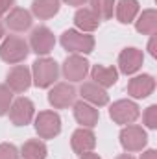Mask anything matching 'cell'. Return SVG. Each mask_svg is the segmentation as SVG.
I'll return each instance as SVG.
<instances>
[{"mask_svg":"<svg viewBox=\"0 0 157 159\" xmlns=\"http://www.w3.org/2000/svg\"><path fill=\"white\" fill-rule=\"evenodd\" d=\"M59 78V65L52 57H37L32 65V83L37 89H48Z\"/></svg>","mask_w":157,"mask_h":159,"instance_id":"obj_1","label":"cell"},{"mask_svg":"<svg viewBox=\"0 0 157 159\" xmlns=\"http://www.w3.org/2000/svg\"><path fill=\"white\" fill-rule=\"evenodd\" d=\"M30 54L28 41L20 35H6L0 43V59L9 63V65H19L22 63Z\"/></svg>","mask_w":157,"mask_h":159,"instance_id":"obj_2","label":"cell"},{"mask_svg":"<svg viewBox=\"0 0 157 159\" xmlns=\"http://www.w3.org/2000/svg\"><path fill=\"white\" fill-rule=\"evenodd\" d=\"M59 43L70 54H79V56L83 54V56H87V54H91L94 50V37L91 34L79 32L76 28L65 30L61 34V37H59Z\"/></svg>","mask_w":157,"mask_h":159,"instance_id":"obj_3","label":"cell"},{"mask_svg":"<svg viewBox=\"0 0 157 159\" xmlns=\"http://www.w3.org/2000/svg\"><path fill=\"white\" fill-rule=\"evenodd\" d=\"M120 146L131 154V152H142L144 146L148 144V133L142 126L137 124H128L120 129Z\"/></svg>","mask_w":157,"mask_h":159,"instance_id":"obj_4","label":"cell"},{"mask_svg":"<svg viewBox=\"0 0 157 159\" xmlns=\"http://www.w3.org/2000/svg\"><path fill=\"white\" fill-rule=\"evenodd\" d=\"M109 117L115 124L120 126H128V124H133L135 120L141 117V107L137 106V102L133 100H128V98H122L111 104L109 107Z\"/></svg>","mask_w":157,"mask_h":159,"instance_id":"obj_5","label":"cell"},{"mask_svg":"<svg viewBox=\"0 0 157 159\" xmlns=\"http://www.w3.org/2000/svg\"><path fill=\"white\" fill-rule=\"evenodd\" d=\"M28 46H30V52L37 56H48L56 46V35L48 26H37L30 34Z\"/></svg>","mask_w":157,"mask_h":159,"instance_id":"obj_6","label":"cell"},{"mask_svg":"<svg viewBox=\"0 0 157 159\" xmlns=\"http://www.w3.org/2000/svg\"><path fill=\"white\" fill-rule=\"evenodd\" d=\"M35 131L39 135V139H54L61 133V117L56 111H39V115L35 117Z\"/></svg>","mask_w":157,"mask_h":159,"instance_id":"obj_7","label":"cell"},{"mask_svg":"<svg viewBox=\"0 0 157 159\" xmlns=\"http://www.w3.org/2000/svg\"><path fill=\"white\" fill-rule=\"evenodd\" d=\"M76 96H78V91L72 83H69V81L56 83V85H52V89L48 93V104L54 109H67L76 102Z\"/></svg>","mask_w":157,"mask_h":159,"instance_id":"obj_8","label":"cell"},{"mask_svg":"<svg viewBox=\"0 0 157 159\" xmlns=\"http://www.w3.org/2000/svg\"><path fill=\"white\" fill-rule=\"evenodd\" d=\"M9 120L13 126H28L34 117H35V106L30 98L26 96H19L11 102V107H9Z\"/></svg>","mask_w":157,"mask_h":159,"instance_id":"obj_9","label":"cell"},{"mask_svg":"<svg viewBox=\"0 0 157 159\" xmlns=\"http://www.w3.org/2000/svg\"><path fill=\"white\" fill-rule=\"evenodd\" d=\"M89 65H91V63H89L83 56H79V54H70V56H67V59L63 61L61 72H63L65 80H69L70 83L83 81L85 76L89 74V69H91Z\"/></svg>","mask_w":157,"mask_h":159,"instance_id":"obj_10","label":"cell"},{"mask_svg":"<svg viewBox=\"0 0 157 159\" xmlns=\"http://www.w3.org/2000/svg\"><path fill=\"white\" fill-rule=\"evenodd\" d=\"M6 85L13 93H19V94L26 93L32 87V70L26 65H15L6 74Z\"/></svg>","mask_w":157,"mask_h":159,"instance_id":"obj_11","label":"cell"},{"mask_svg":"<svg viewBox=\"0 0 157 159\" xmlns=\"http://www.w3.org/2000/svg\"><path fill=\"white\" fill-rule=\"evenodd\" d=\"M142 63H144V54L135 46H128L118 54V70L126 76L135 74L142 67Z\"/></svg>","mask_w":157,"mask_h":159,"instance_id":"obj_12","label":"cell"},{"mask_svg":"<svg viewBox=\"0 0 157 159\" xmlns=\"http://www.w3.org/2000/svg\"><path fill=\"white\" fill-rule=\"evenodd\" d=\"M128 94L135 100H141V98H148L154 91H155V78L152 74H139V76H133V78L128 81V87H126Z\"/></svg>","mask_w":157,"mask_h":159,"instance_id":"obj_13","label":"cell"},{"mask_svg":"<svg viewBox=\"0 0 157 159\" xmlns=\"http://www.w3.org/2000/svg\"><path fill=\"white\" fill-rule=\"evenodd\" d=\"M6 26L11 30V32H17V34H22L26 30L32 28L34 24V15L24 9V7H11L7 13H6Z\"/></svg>","mask_w":157,"mask_h":159,"instance_id":"obj_14","label":"cell"},{"mask_svg":"<svg viewBox=\"0 0 157 159\" xmlns=\"http://www.w3.org/2000/svg\"><path fill=\"white\" fill-rule=\"evenodd\" d=\"M79 94H81V100L89 102L94 107H104V106L109 104L107 91L104 87H100L98 83H94V81H83L81 87H79Z\"/></svg>","mask_w":157,"mask_h":159,"instance_id":"obj_15","label":"cell"},{"mask_svg":"<svg viewBox=\"0 0 157 159\" xmlns=\"http://www.w3.org/2000/svg\"><path fill=\"white\" fill-rule=\"evenodd\" d=\"M70 146L74 150V154H85V152H92L96 146V135L92 131V128H78L74 129L72 137H70Z\"/></svg>","mask_w":157,"mask_h":159,"instance_id":"obj_16","label":"cell"},{"mask_svg":"<svg viewBox=\"0 0 157 159\" xmlns=\"http://www.w3.org/2000/svg\"><path fill=\"white\" fill-rule=\"evenodd\" d=\"M72 111H74V119L78 124H81L83 128H94L96 124H98V120H100V111L94 107V106H91L89 102H85V100H78V102H74L72 104Z\"/></svg>","mask_w":157,"mask_h":159,"instance_id":"obj_17","label":"cell"},{"mask_svg":"<svg viewBox=\"0 0 157 159\" xmlns=\"http://www.w3.org/2000/svg\"><path fill=\"white\" fill-rule=\"evenodd\" d=\"M100 22L102 20L91 7H78V11L74 13V26H76V30L83 32V34H91V32L98 30Z\"/></svg>","mask_w":157,"mask_h":159,"instance_id":"obj_18","label":"cell"},{"mask_svg":"<svg viewBox=\"0 0 157 159\" xmlns=\"http://www.w3.org/2000/svg\"><path fill=\"white\" fill-rule=\"evenodd\" d=\"M89 72H91V78L94 80V83H98L104 89L113 87L118 81V70L109 65H92V69H89Z\"/></svg>","mask_w":157,"mask_h":159,"instance_id":"obj_19","label":"cell"},{"mask_svg":"<svg viewBox=\"0 0 157 159\" xmlns=\"http://www.w3.org/2000/svg\"><path fill=\"white\" fill-rule=\"evenodd\" d=\"M141 11L139 0H118L115 2V15L120 24H131Z\"/></svg>","mask_w":157,"mask_h":159,"instance_id":"obj_20","label":"cell"},{"mask_svg":"<svg viewBox=\"0 0 157 159\" xmlns=\"http://www.w3.org/2000/svg\"><path fill=\"white\" fill-rule=\"evenodd\" d=\"M59 7H61V0H34L32 15L37 17L39 20H48L59 13Z\"/></svg>","mask_w":157,"mask_h":159,"instance_id":"obj_21","label":"cell"},{"mask_svg":"<svg viewBox=\"0 0 157 159\" xmlns=\"http://www.w3.org/2000/svg\"><path fill=\"white\" fill-rule=\"evenodd\" d=\"M133 22H135V30L139 34L152 35V34H155V30H157V11L152 9V7L150 9H144L139 15V19L133 20Z\"/></svg>","mask_w":157,"mask_h":159,"instance_id":"obj_22","label":"cell"},{"mask_svg":"<svg viewBox=\"0 0 157 159\" xmlns=\"http://www.w3.org/2000/svg\"><path fill=\"white\" fill-rule=\"evenodd\" d=\"M19 154L22 156V159H46L48 148L41 139H30L20 146Z\"/></svg>","mask_w":157,"mask_h":159,"instance_id":"obj_23","label":"cell"},{"mask_svg":"<svg viewBox=\"0 0 157 159\" xmlns=\"http://www.w3.org/2000/svg\"><path fill=\"white\" fill-rule=\"evenodd\" d=\"M91 9L98 15L100 20H109L115 11V0H89Z\"/></svg>","mask_w":157,"mask_h":159,"instance_id":"obj_24","label":"cell"},{"mask_svg":"<svg viewBox=\"0 0 157 159\" xmlns=\"http://www.w3.org/2000/svg\"><path fill=\"white\" fill-rule=\"evenodd\" d=\"M11 102H13V91L6 83H0V117H4L9 111Z\"/></svg>","mask_w":157,"mask_h":159,"instance_id":"obj_25","label":"cell"},{"mask_svg":"<svg viewBox=\"0 0 157 159\" xmlns=\"http://www.w3.org/2000/svg\"><path fill=\"white\" fill-rule=\"evenodd\" d=\"M142 122H144V126H146L148 129H155L157 128V106L155 104L144 109V113H142Z\"/></svg>","mask_w":157,"mask_h":159,"instance_id":"obj_26","label":"cell"},{"mask_svg":"<svg viewBox=\"0 0 157 159\" xmlns=\"http://www.w3.org/2000/svg\"><path fill=\"white\" fill-rule=\"evenodd\" d=\"M19 150L11 143H0V159H19Z\"/></svg>","mask_w":157,"mask_h":159,"instance_id":"obj_27","label":"cell"},{"mask_svg":"<svg viewBox=\"0 0 157 159\" xmlns=\"http://www.w3.org/2000/svg\"><path fill=\"white\" fill-rule=\"evenodd\" d=\"M13 4H15V0H0V19L6 17V13L11 9Z\"/></svg>","mask_w":157,"mask_h":159,"instance_id":"obj_28","label":"cell"},{"mask_svg":"<svg viewBox=\"0 0 157 159\" xmlns=\"http://www.w3.org/2000/svg\"><path fill=\"white\" fill-rule=\"evenodd\" d=\"M148 52L152 57H157V50H155V34H152L150 37V43H148Z\"/></svg>","mask_w":157,"mask_h":159,"instance_id":"obj_29","label":"cell"},{"mask_svg":"<svg viewBox=\"0 0 157 159\" xmlns=\"http://www.w3.org/2000/svg\"><path fill=\"white\" fill-rule=\"evenodd\" d=\"M141 159H157V152L154 148H150V150H144L142 154H141Z\"/></svg>","mask_w":157,"mask_h":159,"instance_id":"obj_30","label":"cell"},{"mask_svg":"<svg viewBox=\"0 0 157 159\" xmlns=\"http://www.w3.org/2000/svg\"><path fill=\"white\" fill-rule=\"evenodd\" d=\"M63 2L69 4V6H74V7H81V6H85L87 0H63Z\"/></svg>","mask_w":157,"mask_h":159,"instance_id":"obj_31","label":"cell"},{"mask_svg":"<svg viewBox=\"0 0 157 159\" xmlns=\"http://www.w3.org/2000/svg\"><path fill=\"white\" fill-rule=\"evenodd\" d=\"M79 159H102L98 154H94V152H85V154H81Z\"/></svg>","mask_w":157,"mask_h":159,"instance_id":"obj_32","label":"cell"},{"mask_svg":"<svg viewBox=\"0 0 157 159\" xmlns=\"http://www.w3.org/2000/svg\"><path fill=\"white\" fill-rule=\"evenodd\" d=\"M115 159H135V157H133L131 154H120V156H118V157H115Z\"/></svg>","mask_w":157,"mask_h":159,"instance_id":"obj_33","label":"cell"},{"mask_svg":"<svg viewBox=\"0 0 157 159\" xmlns=\"http://www.w3.org/2000/svg\"><path fill=\"white\" fill-rule=\"evenodd\" d=\"M4 37H6V30H4V26L0 24V41L4 39Z\"/></svg>","mask_w":157,"mask_h":159,"instance_id":"obj_34","label":"cell"}]
</instances>
